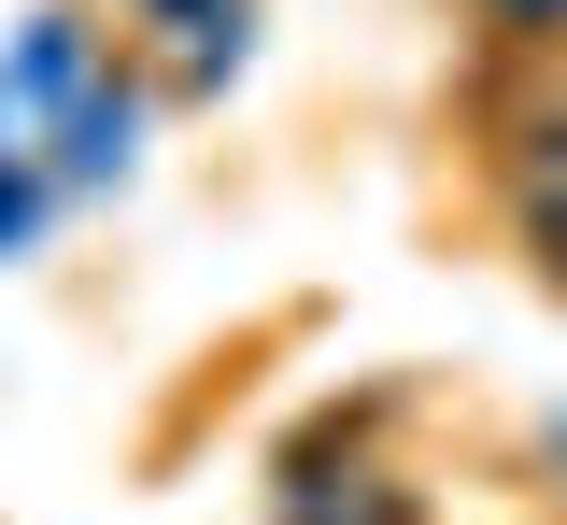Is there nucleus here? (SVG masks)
I'll return each instance as SVG.
<instances>
[{"label":"nucleus","instance_id":"3","mask_svg":"<svg viewBox=\"0 0 567 525\" xmlns=\"http://www.w3.org/2000/svg\"><path fill=\"white\" fill-rule=\"evenodd\" d=\"M525 143H539V185H567V114H539Z\"/></svg>","mask_w":567,"mask_h":525},{"label":"nucleus","instance_id":"2","mask_svg":"<svg viewBox=\"0 0 567 525\" xmlns=\"http://www.w3.org/2000/svg\"><path fill=\"white\" fill-rule=\"evenodd\" d=\"M525 241H539V270H567V185H539V199H525Z\"/></svg>","mask_w":567,"mask_h":525},{"label":"nucleus","instance_id":"1","mask_svg":"<svg viewBox=\"0 0 567 525\" xmlns=\"http://www.w3.org/2000/svg\"><path fill=\"white\" fill-rule=\"evenodd\" d=\"M483 29H511V43H567V0H483Z\"/></svg>","mask_w":567,"mask_h":525}]
</instances>
